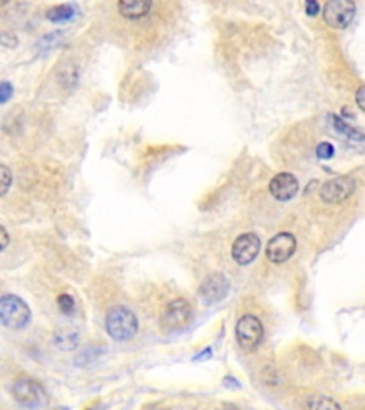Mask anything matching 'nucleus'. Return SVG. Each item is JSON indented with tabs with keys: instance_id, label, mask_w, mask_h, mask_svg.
<instances>
[{
	"instance_id": "1",
	"label": "nucleus",
	"mask_w": 365,
	"mask_h": 410,
	"mask_svg": "<svg viewBox=\"0 0 365 410\" xmlns=\"http://www.w3.org/2000/svg\"><path fill=\"white\" fill-rule=\"evenodd\" d=\"M106 331L114 340H127L139 331L137 317L126 306H114L106 315Z\"/></svg>"
},
{
	"instance_id": "2",
	"label": "nucleus",
	"mask_w": 365,
	"mask_h": 410,
	"mask_svg": "<svg viewBox=\"0 0 365 410\" xmlns=\"http://www.w3.org/2000/svg\"><path fill=\"white\" fill-rule=\"evenodd\" d=\"M30 318V308L19 296L3 295L0 299V319L6 328L12 331L23 329L29 325Z\"/></svg>"
},
{
	"instance_id": "3",
	"label": "nucleus",
	"mask_w": 365,
	"mask_h": 410,
	"mask_svg": "<svg viewBox=\"0 0 365 410\" xmlns=\"http://www.w3.org/2000/svg\"><path fill=\"white\" fill-rule=\"evenodd\" d=\"M236 337L239 345L247 351L253 352L255 351L262 342L264 337V328L260 319L254 315H243L237 325H236Z\"/></svg>"
},
{
	"instance_id": "4",
	"label": "nucleus",
	"mask_w": 365,
	"mask_h": 410,
	"mask_svg": "<svg viewBox=\"0 0 365 410\" xmlns=\"http://www.w3.org/2000/svg\"><path fill=\"white\" fill-rule=\"evenodd\" d=\"M355 10L354 0H328L324 6L322 17L329 27L343 30L354 20Z\"/></svg>"
},
{
	"instance_id": "5",
	"label": "nucleus",
	"mask_w": 365,
	"mask_h": 410,
	"mask_svg": "<svg viewBox=\"0 0 365 410\" xmlns=\"http://www.w3.org/2000/svg\"><path fill=\"white\" fill-rule=\"evenodd\" d=\"M15 399L26 407H39L47 403V393L45 388L31 378H20L12 388Z\"/></svg>"
},
{
	"instance_id": "6",
	"label": "nucleus",
	"mask_w": 365,
	"mask_h": 410,
	"mask_svg": "<svg viewBox=\"0 0 365 410\" xmlns=\"http://www.w3.org/2000/svg\"><path fill=\"white\" fill-rule=\"evenodd\" d=\"M191 306L186 299H176L164 308L161 325L167 331L184 329L191 321Z\"/></svg>"
},
{
	"instance_id": "7",
	"label": "nucleus",
	"mask_w": 365,
	"mask_h": 410,
	"mask_svg": "<svg viewBox=\"0 0 365 410\" xmlns=\"http://www.w3.org/2000/svg\"><path fill=\"white\" fill-rule=\"evenodd\" d=\"M355 180L348 176H343L324 183L320 195L327 204H340L350 198L355 192Z\"/></svg>"
},
{
	"instance_id": "8",
	"label": "nucleus",
	"mask_w": 365,
	"mask_h": 410,
	"mask_svg": "<svg viewBox=\"0 0 365 410\" xmlns=\"http://www.w3.org/2000/svg\"><path fill=\"white\" fill-rule=\"evenodd\" d=\"M295 250V236L290 232H280L269 241L267 247H265V255L273 264H284L294 255Z\"/></svg>"
},
{
	"instance_id": "9",
	"label": "nucleus",
	"mask_w": 365,
	"mask_h": 410,
	"mask_svg": "<svg viewBox=\"0 0 365 410\" xmlns=\"http://www.w3.org/2000/svg\"><path fill=\"white\" fill-rule=\"evenodd\" d=\"M260 248V238L253 232H247L236 239L231 248V255L239 265H248L258 257Z\"/></svg>"
},
{
	"instance_id": "10",
	"label": "nucleus",
	"mask_w": 365,
	"mask_h": 410,
	"mask_svg": "<svg viewBox=\"0 0 365 410\" xmlns=\"http://www.w3.org/2000/svg\"><path fill=\"white\" fill-rule=\"evenodd\" d=\"M230 291V282L223 273H210L198 289V295L207 303L223 301Z\"/></svg>"
},
{
	"instance_id": "11",
	"label": "nucleus",
	"mask_w": 365,
	"mask_h": 410,
	"mask_svg": "<svg viewBox=\"0 0 365 410\" xmlns=\"http://www.w3.org/2000/svg\"><path fill=\"white\" fill-rule=\"evenodd\" d=\"M298 188H300V185H298V180L290 173L277 174L270 181V192L278 201L292 199L297 195Z\"/></svg>"
},
{
	"instance_id": "12",
	"label": "nucleus",
	"mask_w": 365,
	"mask_h": 410,
	"mask_svg": "<svg viewBox=\"0 0 365 410\" xmlns=\"http://www.w3.org/2000/svg\"><path fill=\"white\" fill-rule=\"evenodd\" d=\"M151 3V0H119L117 9L123 17L137 20L150 12Z\"/></svg>"
},
{
	"instance_id": "13",
	"label": "nucleus",
	"mask_w": 365,
	"mask_h": 410,
	"mask_svg": "<svg viewBox=\"0 0 365 410\" xmlns=\"http://www.w3.org/2000/svg\"><path fill=\"white\" fill-rule=\"evenodd\" d=\"M54 345L61 351H73L79 345V333L76 329L72 328H60L54 332L53 336Z\"/></svg>"
},
{
	"instance_id": "14",
	"label": "nucleus",
	"mask_w": 365,
	"mask_h": 410,
	"mask_svg": "<svg viewBox=\"0 0 365 410\" xmlns=\"http://www.w3.org/2000/svg\"><path fill=\"white\" fill-rule=\"evenodd\" d=\"M331 121H333L334 130L338 134L344 135L345 139L352 140V142H365V135L359 130H357V128L351 127L350 124H347L343 119H340L337 116H331Z\"/></svg>"
},
{
	"instance_id": "15",
	"label": "nucleus",
	"mask_w": 365,
	"mask_h": 410,
	"mask_svg": "<svg viewBox=\"0 0 365 410\" xmlns=\"http://www.w3.org/2000/svg\"><path fill=\"white\" fill-rule=\"evenodd\" d=\"M75 15H76V9L72 5H59L52 8L46 13V17L52 23H64V22L72 20Z\"/></svg>"
},
{
	"instance_id": "16",
	"label": "nucleus",
	"mask_w": 365,
	"mask_h": 410,
	"mask_svg": "<svg viewBox=\"0 0 365 410\" xmlns=\"http://www.w3.org/2000/svg\"><path fill=\"white\" fill-rule=\"evenodd\" d=\"M307 407H310V409H341V406L336 400H333L331 397H324V396L310 399V402L307 403Z\"/></svg>"
},
{
	"instance_id": "17",
	"label": "nucleus",
	"mask_w": 365,
	"mask_h": 410,
	"mask_svg": "<svg viewBox=\"0 0 365 410\" xmlns=\"http://www.w3.org/2000/svg\"><path fill=\"white\" fill-rule=\"evenodd\" d=\"M57 305L64 315H72L76 310L75 299L69 294H61L57 298Z\"/></svg>"
},
{
	"instance_id": "18",
	"label": "nucleus",
	"mask_w": 365,
	"mask_h": 410,
	"mask_svg": "<svg viewBox=\"0 0 365 410\" xmlns=\"http://www.w3.org/2000/svg\"><path fill=\"white\" fill-rule=\"evenodd\" d=\"M61 31H54V33H50L47 34V36H45L40 42H39V47L40 49H50V47H54L59 45L60 39H61Z\"/></svg>"
},
{
	"instance_id": "19",
	"label": "nucleus",
	"mask_w": 365,
	"mask_h": 410,
	"mask_svg": "<svg viewBox=\"0 0 365 410\" xmlns=\"http://www.w3.org/2000/svg\"><path fill=\"white\" fill-rule=\"evenodd\" d=\"M334 153H336L334 146L329 144V143H321L317 147V150H315V154H317V157L320 160H329V158H333L334 157Z\"/></svg>"
},
{
	"instance_id": "20",
	"label": "nucleus",
	"mask_w": 365,
	"mask_h": 410,
	"mask_svg": "<svg viewBox=\"0 0 365 410\" xmlns=\"http://www.w3.org/2000/svg\"><path fill=\"white\" fill-rule=\"evenodd\" d=\"M0 173H2V195H6L12 185V174L6 165L0 167Z\"/></svg>"
},
{
	"instance_id": "21",
	"label": "nucleus",
	"mask_w": 365,
	"mask_h": 410,
	"mask_svg": "<svg viewBox=\"0 0 365 410\" xmlns=\"http://www.w3.org/2000/svg\"><path fill=\"white\" fill-rule=\"evenodd\" d=\"M12 94H13V87L10 83L3 82L2 84H0V101H2L3 105L12 97Z\"/></svg>"
},
{
	"instance_id": "22",
	"label": "nucleus",
	"mask_w": 365,
	"mask_h": 410,
	"mask_svg": "<svg viewBox=\"0 0 365 410\" xmlns=\"http://www.w3.org/2000/svg\"><path fill=\"white\" fill-rule=\"evenodd\" d=\"M321 8H320V3L317 2V0H306V12L308 16L314 17L320 13Z\"/></svg>"
},
{
	"instance_id": "23",
	"label": "nucleus",
	"mask_w": 365,
	"mask_h": 410,
	"mask_svg": "<svg viewBox=\"0 0 365 410\" xmlns=\"http://www.w3.org/2000/svg\"><path fill=\"white\" fill-rule=\"evenodd\" d=\"M355 101H357L358 107L365 113V86H362V87H359V89L357 90Z\"/></svg>"
},
{
	"instance_id": "24",
	"label": "nucleus",
	"mask_w": 365,
	"mask_h": 410,
	"mask_svg": "<svg viewBox=\"0 0 365 410\" xmlns=\"http://www.w3.org/2000/svg\"><path fill=\"white\" fill-rule=\"evenodd\" d=\"M0 231H2V250H5L8 247V243H9V235H8L5 227L0 228Z\"/></svg>"
},
{
	"instance_id": "25",
	"label": "nucleus",
	"mask_w": 365,
	"mask_h": 410,
	"mask_svg": "<svg viewBox=\"0 0 365 410\" xmlns=\"http://www.w3.org/2000/svg\"><path fill=\"white\" fill-rule=\"evenodd\" d=\"M9 2V0H2V5H6Z\"/></svg>"
}]
</instances>
